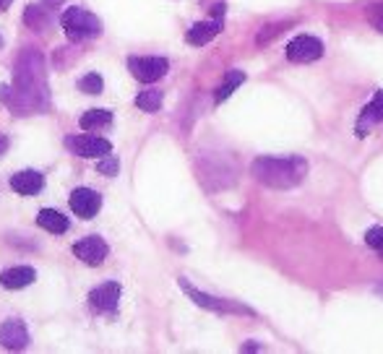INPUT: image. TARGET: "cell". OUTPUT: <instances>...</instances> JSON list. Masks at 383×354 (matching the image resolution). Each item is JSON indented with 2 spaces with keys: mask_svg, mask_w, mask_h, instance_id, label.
<instances>
[{
  "mask_svg": "<svg viewBox=\"0 0 383 354\" xmlns=\"http://www.w3.org/2000/svg\"><path fill=\"white\" fill-rule=\"evenodd\" d=\"M250 172L255 180L269 185V188L287 190L303 182L308 172V162L300 156H258L250 165Z\"/></svg>",
  "mask_w": 383,
  "mask_h": 354,
  "instance_id": "cell-1",
  "label": "cell"
},
{
  "mask_svg": "<svg viewBox=\"0 0 383 354\" xmlns=\"http://www.w3.org/2000/svg\"><path fill=\"white\" fill-rule=\"evenodd\" d=\"M60 24H63V32H66L73 42L94 39V37L102 34V21L84 8H68L63 13V18H60Z\"/></svg>",
  "mask_w": 383,
  "mask_h": 354,
  "instance_id": "cell-2",
  "label": "cell"
},
{
  "mask_svg": "<svg viewBox=\"0 0 383 354\" xmlns=\"http://www.w3.org/2000/svg\"><path fill=\"white\" fill-rule=\"evenodd\" d=\"M180 286L186 289V294L193 300L196 305H201V308H206V310H214V312H238V315H253V310L250 308H245V305H238L232 303V300H221V297H212V294L206 292H198L196 286H190L186 282V279H180Z\"/></svg>",
  "mask_w": 383,
  "mask_h": 354,
  "instance_id": "cell-3",
  "label": "cell"
},
{
  "mask_svg": "<svg viewBox=\"0 0 383 354\" xmlns=\"http://www.w3.org/2000/svg\"><path fill=\"white\" fill-rule=\"evenodd\" d=\"M128 70L141 84H154L170 70V63L164 58H128Z\"/></svg>",
  "mask_w": 383,
  "mask_h": 354,
  "instance_id": "cell-4",
  "label": "cell"
},
{
  "mask_svg": "<svg viewBox=\"0 0 383 354\" xmlns=\"http://www.w3.org/2000/svg\"><path fill=\"white\" fill-rule=\"evenodd\" d=\"M287 61L290 63H313L324 55V44L310 34H300L287 44Z\"/></svg>",
  "mask_w": 383,
  "mask_h": 354,
  "instance_id": "cell-5",
  "label": "cell"
},
{
  "mask_svg": "<svg viewBox=\"0 0 383 354\" xmlns=\"http://www.w3.org/2000/svg\"><path fill=\"white\" fill-rule=\"evenodd\" d=\"M66 146L73 151L76 156H84V159H97V156H107L112 151V144L107 139H99V136H71L66 139Z\"/></svg>",
  "mask_w": 383,
  "mask_h": 354,
  "instance_id": "cell-6",
  "label": "cell"
},
{
  "mask_svg": "<svg viewBox=\"0 0 383 354\" xmlns=\"http://www.w3.org/2000/svg\"><path fill=\"white\" fill-rule=\"evenodd\" d=\"M73 255H76L78 260H84L86 266H99V263H104V258H107V242H104L102 237H97V234L84 237L81 242L73 245Z\"/></svg>",
  "mask_w": 383,
  "mask_h": 354,
  "instance_id": "cell-7",
  "label": "cell"
},
{
  "mask_svg": "<svg viewBox=\"0 0 383 354\" xmlns=\"http://www.w3.org/2000/svg\"><path fill=\"white\" fill-rule=\"evenodd\" d=\"M71 208L81 219H94V216L99 214V208H102V196L92 188H78L71 196Z\"/></svg>",
  "mask_w": 383,
  "mask_h": 354,
  "instance_id": "cell-8",
  "label": "cell"
},
{
  "mask_svg": "<svg viewBox=\"0 0 383 354\" xmlns=\"http://www.w3.org/2000/svg\"><path fill=\"white\" fill-rule=\"evenodd\" d=\"M120 300V284L118 282H104L97 289L89 292V305L97 312H115Z\"/></svg>",
  "mask_w": 383,
  "mask_h": 354,
  "instance_id": "cell-9",
  "label": "cell"
},
{
  "mask_svg": "<svg viewBox=\"0 0 383 354\" xmlns=\"http://www.w3.org/2000/svg\"><path fill=\"white\" fill-rule=\"evenodd\" d=\"M29 344V331H26L24 320H6L0 326V346L6 349H24Z\"/></svg>",
  "mask_w": 383,
  "mask_h": 354,
  "instance_id": "cell-10",
  "label": "cell"
},
{
  "mask_svg": "<svg viewBox=\"0 0 383 354\" xmlns=\"http://www.w3.org/2000/svg\"><path fill=\"white\" fill-rule=\"evenodd\" d=\"M378 122H383V89L381 91H375V96L370 99V104H365V110H363V115H360L358 120V136L360 139H365L367 130L373 128V125H378Z\"/></svg>",
  "mask_w": 383,
  "mask_h": 354,
  "instance_id": "cell-11",
  "label": "cell"
},
{
  "mask_svg": "<svg viewBox=\"0 0 383 354\" xmlns=\"http://www.w3.org/2000/svg\"><path fill=\"white\" fill-rule=\"evenodd\" d=\"M11 188L16 190L18 196H37L44 188V177L37 170H24L11 177Z\"/></svg>",
  "mask_w": 383,
  "mask_h": 354,
  "instance_id": "cell-12",
  "label": "cell"
},
{
  "mask_svg": "<svg viewBox=\"0 0 383 354\" xmlns=\"http://www.w3.org/2000/svg\"><path fill=\"white\" fill-rule=\"evenodd\" d=\"M35 279H37L35 268L16 266V268H6V271L0 274V284L6 286V289H24V286H29Z\"/></svg>",
  "mask_w": 383,
  "mask_h": 354,
  "instance_id": "cell-13",
  "label": "cell"
},
{
  "mask_svg": "<svg viewBox=\"0 0 383 354\" xmlns=\"http://www.w3.org/2000/svg\"><path fill=\"white\" fill-rule=\"evenodd\" d=\"M221 32V21L219 18H214V21H201V24H193L190 26V32H188V44H196V47H201V44L212 42L214 37Z\"/></svg>",
  "mask_w": 383,
  "mask_h": 354,
  "instance_id": "cell-14",
  "label": "cell"
},
{
  "mask_svg": "<svg viewBox=\"0 0 383 354\" xmlns=\"http://www.w3.org/2000/svg\"><path fill=\"white\" fill-rule=\"evenodd\" d=\"M37 225L52 234H63L68 229V219L60 214V211H55V208H42L39 216H37Z\"/></svg>",
  "mask_w": 383,
  "mask_h": 354,
  "instance_id": "cell-15",
  "label": "cell"
},
{
  "mask_svg": "<svg viewBox=\"0 0 383 354\" xmlns=\"http://www.w3.org/2000/svg\"><path fill=\"white\" fill-rule=\"evenodd\" d=\"M112 122V113L110 110H86L81 115V120L78 125L84 130H97V128H104V125H110Z\"/></svg>",
  "mask_w": 383,
  "mask_h": 354,
  "instance_id": "cell-16",
  "label": "cell"
},
{
  "mask_svg": "<svg viewBox=\"0 0 383 354\" xmlns=\"http://www.w3.org/2000/svg\"><path fill=\"white\" fill-rule=\"evenodd\" d=\"M243 81H245V73H243V70H230V73L224 76V84L217 89L214 99H217V102H224L227 96H232V91H235V89H238Z\"/></svg>",
  "mask_w": 383,
  "mask_h": 354,
  "instance_id": "cell-17",
  "label": "cell"
},
{
  "mask_svg": "<svg viewBox=\"0 0 383 354\" xmlns=\"http://www.w3.org/2000/svg\"><path fill=\"white\" fill-rule=\"evenodd\" d=\"M162 91L159 89H146V91H141V94L136 96V104L144 110V113H157L159 107H162Z\"/></svg>",
  "mask_w": 383,
  "mask_h": 354,
  "instance_id": "cell-18",
  "label": "cell"
},
{
  "mask_svg": "<svg viewBox=\"0 0 383 354\" xmlns=\"http://www.w3.org/2000/svg\"><path fill=\"white\" fill-rule=\"evenodd\" d=\"M102 76H97V73H86L81 81H78V89L84 91V94H99L102 91Z\"/></svg>",
  "mask_w": 383,
  "mask_h": 354,
  "instance_id": "cell-19",
  "label": "cell"
},
{
  "mask_svg": "<svg viewBox=\"0 0 383 354\" xmlns=\"http://www.w3.org/2000/svg\"><path fill=\"white\" fill-rule=\"evenodd\" d=\"M24 24L32 26V29H39V26L47 24V16L42 13V8H37V6H29L24 13Z\"/></svg>",
  "mask_w": 383,
  "mask_h": 354,
  "instance_id": "cell-20",
  "label": "cell"
},
{
  "mask_svg": "<svg viewBox=\"0 0 383 354\" xmlns=\"http://www.w3.org/2000/svg\"><path fill=\"white\" fill-rule=\"evenodd\" d=\"M365 242L373 248V251L383 253V227H370L365 232Z\"/></svg>",
  "mask_w": 383,
  "mask_h": 354,
  "instance_id": "cell-21",
  "label": "cell"
},
{
  "mask_svg": "<svg viewBox=\"0 0 383 354\" xmlns=\"http://www.w3.org/2000/svg\"><path fill=\"white\" fill-rule=\"evenodd\" d=\"M97 170H99L102 175H115V172H118V159H115L112 154L102 156V162L97 165Z\"/></svg>",
  "mask_w": 383,
  "mask_h": 354,
  "instance_id": "cell-22",
  "label": "cell"
},
{
  "mask_svg": "<svg viewBox=\"0 0 383 354\" xmlns=\"http://www.w3.org/2000/svg\"><path fill=\"white\" fill-rule=\"evenodd\" d=\"M367 18H370V24H373L378 32H383V6H370Z\"/></svg>",
  "mask_w": 383,
  "mask_h": 354,
  "instance_id": "cell-23",
  "label": "cell"
},
{
  "mask_svg": "<svg viewBox=\"0 0 383 354\" xmlns=\"http://www.w3.org/2000/svg\"><path fill=\"white\" fill-rule=\"evenodd\" d=\"M42 3L47 6V8H58V6H63L66 0H42Z\"/></svg>",
  "mask_w": 383,
  "mask_h": 354,
  "instance_id": "cell-24",
  "label": "cell"
},
{
  "mask_svg": "<svg viewBox=\"0 0 383 354\" xmlns=\"http://www.w3.org/2000/svg\"><path fill=\"white\" fill-rule=\"evenodd\" d=\"M6 148H8V139H6V136H0V154H3Z\"/></svg>",
  "mask_w": 383,
  "mask_h": 354,
  "instance_id": "cell-25",
  "label": "cell"
},
{
  "mask_svg": "<svg viewBox=\"0 0 383 354\" xmlns=\"http://www.w3.org/2000/svg\"><path fill=\"white\" fill-rule=\"evenodd\" d=\"M214 16H217V18L224 16V6H214Z\"/></svg>",
  "mask_w": 383,
  "mask_h": 354,
  "instance_id": "cell-26",
  "label": "cell"
},
{
  "mask_svg": "<svg viewBox=\"0 0 383 354\" xmlns=\"http://www.w3.org/2000/svg\"><path fill=\"white\" fill-rule=\"evenodd\" d=\"M11 6V0H0V11H6Z\"/></svg>",
  "mask_w": 383,
  "mask_h": 354,
  "instance_id": "cell-27",
  "label": "cell"
},
{
  "mask_svg": "<svg viewBox=\"0 0 383 354\" xmlns=\"http://www.w3.org/2000/svg\"><path fill=\"white\" fill-rule=\"evenodd\" d=\"M375 292H378V294H381V297H383V282H381V284H378V286H375Z\"/></svg>",
  "mask_w": 383,
  "mask_h": 354,
  "instance_id": "cell-28",
  "label": "cell"
},
{
  "mask_svg": "<svg viewBox=\"0 0 383 354\" xmlns=\"http://www.w3.org/2000/svg\"><path fill=\"white\" fill-rule=\"evenodd\" d=\"M0 47H3V39H0Z\"/></svg>",
  "mask_w": 383,
  "mask_h": 354,
  "instance_id": "cell-29",
  "label": "cell"
}]
</instances>
